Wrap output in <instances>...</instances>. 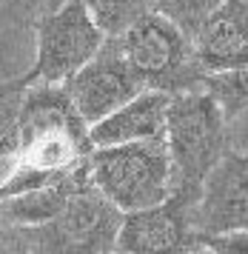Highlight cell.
Returning <instances> with one entry per match:
<instances>
[{
  "label": "cell",
  "instance_id": "cell-4",
  "mask_svg": "<svg viewBox=\"0 0 248 254\" xmlns=\"http://www.w3.org/2000/svg\"><path fill=\"white\" fill-rule=\"evenodd\" d=\"M89 172L97 191L120 211L154 206L171 194V157L166 137L94 146Z\"/></svg>",
  "mask_w": 248,
  "mask_h": 254
},
{
  "label": "cell",
  "instance_id": "cell-11",
  "mask_svg": "<svg viewBox=\"0 0 248 254\" xmlns=\"http://www.w3.org/2000/svg\"><path fill=\"white\" fill-rule=\"evenodd\" d=\"M171 94L143 89L131 100L117 106L112 115L89 126L91 146H117L131 140H151L166 134V112Z\"/></svg>",
  "mask_w": 248,
  "mask_h": 254
},
{
  "label": "cell",
  "instance_id": "cell-13",
  "mask_svg": "<svg viewBox=\"0 0 248 254\" xmlns=\"http://www.w3.org/2000/svg\"><path fill=\"white\" fill-rule=\"evenodd\" d=\"M200 89L214 97L226 120H231L234 115H240L248 106V63L237 66V69H226V71H208L200 83Z\"/></svg>",
  "mask_w": 248,
  "mask_h": 254
},
{
  "label": "cell",
  "instance_id": "cell-12",
  "mask_svg": "<svg viewBox=\"0 0 248 254\" xmlns=\"http://www.w3.org/2000/svg\"><path fill=\"white\" fill-rule=\"evenodd\" d=\"M26 100V80H0V163L14 160L20 143V112Z\"/></svg>",
  "mask_w": 248,
  "mask_h": 254
},
{
  "label": "cell",
  "instance_id": "cell-5",
  "mask_svg": "<svg viewBox=\"0 0 248 254\" xmlns=\"http://www.w3.org/2000/svg\"><path fill=\"white\" fill-rule=\"evenodd\" d=\"M37 55L26 83H66L74 71L89 63L106 43L103 29L94 23L83 0H66L55 12L34 20Z\"/></svg>",
  "mask_w": 248,
  "mask_h": 254
},
{
  "label": "cell",
  "instance_id": "cell-9",
  "mask_svg": "<svg viewBox=\"0 0 248 254\" xmlns=\"http://www.w3.org/2000/svg\"><path fill=\"white\" fill-rule=\"evenodd\" d=\"M63 86H66L74 109L89 126L103 120L106 115H112L117 106H123L125 100H131L134 94L143 92L140 80L125 66L123 55L112 37H106V43L97 49V55L89 63H83Z\"/></svg>",
  "mask_w": 248,
  "mask_h": 254
},
{
  "label": "cell",
  "instance_id": "cell-1",
  "mask_svg": "<svg viewBox=\"0 0 248 254\" xmlns=\"http://www.w3.org/2000/svg\"><path fill=\"white\" fill-rule=\"evenodd\" d=\"M89 123L80 117L63 83H26L20 143L11 163L37 172L66 174L91 157Z\"/></svg>",
  "mask_w": 248,
  "mask_h": 254
},
{
  "label": "cell",
  "instance_id": "cell-15",
  "mask_svg": "<svg viewBox=\"0 0 248 254\" xmlns=\"http://www.w3.org/2000/svg\"><path fill=\"white\" fill-rule=\"evenodd\" d=\"M226 0H154V9L166 14L171 23H177L188 37L197 35L203 20Z\"/></svg>",
  "mask_w": 248,
  "mask_h": 254
},
{
  "label": "cell",
  "instance_id": "cell-2",
  "mask_svg": "<svg viewBox=\"0 0 248 254\" xmlns=\"http://www.w3.org/2000/svg\"><path fill=\"white\" fill-rule=\"evenodd\" d=\"M163 137L171 157V191L197 200L205 174L228 149V120L220 103L205 89L171 94Z\"/></svg>",
  "mask_w": 248,
  "mask_h": 254
},
{
  "label": "cell",
  "instance_id": "cell-18",
  "mask_svg": "<svg viewBox=\"0 0 248 254\" xmlns=\"http://www.w3.org/2000/svg\"><path fill=\"white\" fill-rule=\"evenodd\" d=\"M228 149L248 154V106L228 120Z\"/></svg>",
  "mask_w": 248,
  "mask_h": 254
},
{
  "label": "cell",
  "instance_id": "cell-6",
  "mask_svg": "<svg viewBox=\"0 0 248 254\" xmlns=\"http://www.w3.org/2000/svg\"><path fill=\"white\" fill-rule=\"evenodd\" d=\"M123 211L109 203L94 183L80 186L52 220L23 226L29 252H114Z\"/></svg>",
  "mask_w": 248,
  "mask_h": 254
},
{
  "label": "cell",
  "instance_id": "cell-14",
  "mask_svg": "<svg viewBox=\"0 0 248 254\" xmlns=\"http://www.w3.org/2000/svg\"><path fill=\"white\" fill-rule=\"evenodd\" d=\"M106 37H117L143 14L154 12V0H83Z\"/></svg>",
  "mask_w": 248,
  "mask_h": 254
},
{
  "label": "cell",
  "instance_id": "cell-16",
  "mask_svg": "<svg viewBox=\"0 0 248 254\" xmlns=\"http://www.w3.org/2000/svg\"><path fill=\"white\" fill-rule=\"evenodd\" d=\"M9 3V9L14 12V17H26V20H37V17H43V14L55 12L57 6H63L66 0H6Z\"/></svg>",
  "mask_w": 248,
  "mask_h": 254
},
{
  "label": "cell",
  "instance_id": "cell-17",
  "mask_svg": "<svg viewBox=\"0 0 248 254\" xmlns=\"http://www.w3.org/2000/svg\"><path fill=\"white\" fill-rule=\"evenodd\" d=\"M26 252H29L26 229L23 226L0 223V254H26Z\"/></svg>",
  "mask_w": 248,
  "mask_h": 254
},
{
  "label": "cell",
  "instance_id": "cell-10",
  "mask_svg": "<svg viewBox=\"0 0 248 254\" xmlns=\"http://www.w3.org/2000/svg\"><path fill=\"white\" fill-rule=\"evenodd\" d=\"M194 58L200 69L226 71L248 63V3L226 0L203 20L191 37Z\"/></svg>",
  "mask_w": 248,
  "mask_h": 254
},
{
  "label": "cell",
  "instance_id": "cell-3",
  "mask_svg": "<svg viewBox=\"0 0 248 254\" xmlns=\"http://www.w3.org/2000/svg\"><path fill=\"white\" fill-rule=\"evenodd\" d=\"M112 40L117 43L125 66L134 71L143 89L177 94L200 89L205 77L194 58L191 37L157 9L143 14Z\"/></svg>",
  "mask_w": 248,
  "mask_h": 254
},
{
  "label": "cell",
  "instance_id": "cell-8",
  "mask_svg": "<svg viewBox=\"0 0 248 254\" xmlns=\"http://www.w3.org/2000/svg\"><path fill=\"white\" fill-rule=\"evenodd\" d=\"M194 197L171 191L154 206L123 211L114 252L154 254V252H194L191 229Z\"/></svg>",
  "mask_w": 248,
  "mask_h": 254
},
{
  "label": "cell",
  "instance_id": "cell-7",
  "mask_svg": "<svg viewBox=\"0 0 248 254\" xmlns=\"http://www.w3.org/2000/svg\"><path fill=\"white\" fill-rule=\"evenodd\" d=\"M191 229L197 234L248 231V154L226 149L205 174L191 206Z\"/></svg>",
  "mask_w": 248,
  "mask_h": 254
}]
</instances>
